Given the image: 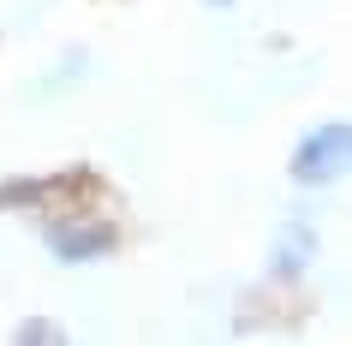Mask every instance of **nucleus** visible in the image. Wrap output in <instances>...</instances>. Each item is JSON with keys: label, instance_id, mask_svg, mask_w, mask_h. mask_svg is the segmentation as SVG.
I'll return each instance as SVG.
<instances>
[{"label": "nucleus", "instance_id": "nucleus-1", "mask_svg": "<svg viewBox=\"0 0 352 346\" xmlns=\"http://www.w3.org/2000/svg\"><path fill=\"white\" fill-rule=\"evenodd\" d=\"M340 173H352V126L346 120H329V126H316L293 149V180L298 185H329Z\"/></svg>", "mask_w": 352, "mask_h": 346}, {"label": "nucleus", "instance_id": "nucleus-2", "mask_svg": "<svg viewBox=\"0 0 352 346\" xmlns=\"http://www.w3.org/2000/svg\"><path fill=\"white\" fill-rule=\"evenodd\" d=\"M48 239H54V251L66 257V263H84V257H102V251L113 245V233H108V227H54Z\"/></svg>", "mask_w": 352, "mask_h": 346}]
</instances>
